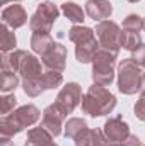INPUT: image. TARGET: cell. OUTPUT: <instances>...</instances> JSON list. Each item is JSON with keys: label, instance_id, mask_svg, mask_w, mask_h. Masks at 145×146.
<instances>
[{"label": "cell", "instance_id": "obj_36", "mask_svg": "<svg viewBox=\"0 0 145 146\" xmlns=\"http://www.w3.org/2000/svg\"><path fill=\"white\" fill-rule=\"evenodd\" d=\"M144 31H145V17H144Z\"/></svg>", "mask_w": 145, "mask_h": 146}, {"label": "cell", "instance_id": "obj_2", "mask_svg": "<svg viewBox=\"0 0 145 146\" xmlns=\"http://www.w3.org/2000/svg\"><path fill=\"white\" fill-rule=\"evenodd\" d=\"M118 100L116 97L103 85H92L87 88L85 95L82 97V112L91 117H103L111 114L116 107Z\"/></svg>", "mask_w": 145, "mask_h": 146}, {"label": "cell", "instance_id": "obj_28", "mask_svg": "<svg viewBox=\"0 0 145 146\" xmlns=\"http://www.w3.org/2000/svg\"><path fill=\"white\" fill-rule=\"evenodd\" d=\"M132 60H133V61H135L142 70H145V42H142V46H140L137 51H133Z\"/></svg>", "mask_w": 145, "mask_h": 146}, {"label": "cell", "instance_id": "obj_1", "mask_svg": "<svg viewBox=\"0 0 145 146\" xmlns=\"http://www.w3.org/2000/svg\"><path fill=\"white\" fill-rule=\"evenodd\" d=\"M41 115H43L41 110L34 104L21 106L14 112H10L9 115H2V119H0V138H10L12 139L15 134L34 126Z\"/></svg>", "mask_w": 145, "mask_h": 146}, {"label": "cell", "instance_id": "obj_30", "mask_svg": "<svg viewBox=\"0 0 145 146\" xmlns=\"http://www.w3.org/2000/svg\"><path fill=\"white\" fill-rule=\"evenodd\" d=\"M121 146H144V145H142V141H140V138H138L137 134H130V136L121 143Z\"/></svg>", "mask_w": 145, "mask_h": 146}, {"label": "cell", "instance_id": "obj_17", "mask_svg": "<svg viewBox=\"0 0 145 146\" xmlns=\"http://www.w3.org/2000/svg\"><path fill=\"white\" fill-rule=\"evenodd\" d=\"M106 136L103 133V129H85L77 139H75V146H103L106 143Z\"/></svg>", "mask_w": 145, "mask_h": 146}, {"label": "cell", "instance_id": "obj_34", "mask_svg": "<svg viewBox=\"0 0 145 146\" xmlns=\"http://www.w3.org/2000/svg\"><path fill=\"white\" fill-rule=\"evenodd\" d=\"M103 146H121V145H119V143H109V141H106Z\"/></svg>", "mask_w": 145, "mask_h": 146}, {"label": "cell", "instance_id": "obj_24", "mask_svg": "<svg viewBox=\"0 0 145 146\" xmlns=\"http://www.w3.org/2000/svg\"><path fill=\"white\" fill-rule=\"evenodd\" d=\"M2 39H0V49L3 54H9L12 51H15V46H17V39H15V34L12 33V29L9 26H2Z\"/></svg>", "mask_w": 145, "mask_h": 146}, {"label": "cell", "instance_id": "obj_23", "mask_svg": "<svg viewBox=\"0 0 145 146\" xmlns=\"http://www.w3.org/2000/svg\"><path fill=\"white\" fill-rule=\"evenodd\" d=\"M119 44H121L123 49L133 53V51H137V49L142 46V36H140V33H133V31H125V29H121Z\"/></svg>", "mask_w": 145, "mask_h": 146}, {"label": "cell", "instance_id": "obj_37", "mask_svg": "<svg viewBox=\"0 0 145 146\" xmlns=\"http://www.w3.org/2000/svg\"><path fill=\"white\" fill-rule=\"evenodd\" d=\"M144 146H145V145H144Z\"/></svg>", "mask_w": 145, "mask_h": 146}, {"label": "cell", "instance_id": "obj_14", "mask_svg": "<svg viewBox=\"0 0 145 146\" xmlns=\"http://www.w3.org/2000/svg\"><path fill=\"white\" fill-rule=\"evenodd\" d=\"M19 85V73L15 72L5 58H2V94H10Z\"/></svg>", "mask_w": 145, "mask_h": 146}, {"label": "cell", "instance_id": "obj_8", "mask_svg": "<svg viewBox=\"0 0 145 146\" xmlns=\"http://www.w3.org/2000/svg\"><path fill=\"white\" fill-rule=\"evenodd\" d=\"M82 97H84L82 95V87L77 82H68L58 92V97H56L55 104L68 115L82 104Z\"/></svg>", "mask_w": 145, "mask_h": 146}, {"label": "cell", "instance_id": "obj_15", "mask_svg": "<svg viewBox=\"0 0 145 146\" xmlns=\"http://www.w3.org/2000/svg\"><path fill=\"white\" fill-rule=\"evenodd\" d=\"M99 48H101V44L97 39H92V41L84 42V44H77L75 46V60L82 65H89V63H92Z\"/></svg>", "mask_w": 145, "mask_h": 146}, {"label": "cell", "instance_id": "obj_26", "mask_svg": "<svg viewBox=\"0 0 145 146\" xmlns=\"http://www.w3.org/2000/svg\"><path fill=\"white\" fill-rule=\"evenodd\" d=\"M123 29L125 31H133V33H140L144 29V17L137 15V14H128L123 19Z\"/></svg>", "mask_w": 145, "mask_h": 146}, {"label": "cell", "instance_id": "obj_19", "mask_svg": "<svg viewBox=\"0 0 145 146\" xmlns=\"http://www.w3.org/2000/svg\"><path fill=\"white\" fill-rule=\"evenodd\" d=\"M60 10H62V14L70 22H73L75 26H80L85 21V10L79 3H75V2H65V3H62V9Z\"/></svg>", "mask_w": 145, "mask_h": 146}, {"label": "cell", "instance_id": "obj_12", "mask_svg": "<svg viewBox=\"0 0 145 146\" xmlns=\"http://www.w3.org/2000/svg\"><path fill=\"white\" fill-rule=\"evenodd\" d=\"M2 24L9 26L12 31L22 27L24 24H28V12L22 5L19 3H12L9 7H5L2 10Z\"/></svg>", "mask_w": 145, "mask_h": 146}, {"label": "cell", "instance_id": "obj_33", "mask_svg": "<svg viewBox=\"0 0 145 146\" xmlns=\"http://www.w3.org/2000/svg\"><path fill=\"white\" fill-rule=\"evenodd\" d=\"M10 2H12V3H19V2H22V0H0L2 5H7V3H10Z\"/></svg>", "mask_w": 145, "mask_h": 146}, {"label": "cell", "instance_id": "obj_16", "mask_svg": "<svg viewBox=\"0 0 145 146\" xmlns=\"http://www.w3.org/2000/svg\"><path fill=\"white\" fill-rule=\"evenodd\" d=\"M53 139L55 138L46 129H43L39 126V127H33L28 131V138H26L24 146H58Z\"/></svg>", "mask_w": 145, "mask_h": 146}, {"label": "cell", "instance_id": "obj_35", "mask_svg": "<svg viewBox=\"0 0 145 146\" xmlns=\"http://www.w3.org/2000/svg\"><path fill=\"white\" fill-rule=\"evenodd\" d=\"M126 2H130V3H137V2H140V0H126Z\"/></svg>", "mask_w": 145, "mask_h": 146}, {"label": "cell", "instance_id": "obj_21", "mask_svg": "<svg viewBox=\"0 0 145 146\" xmlns=\"http://www.w3.org/2000/svg\"><path fill=\"white\" fill-rule=\"evenodd\" d=\"M68 39L72 41L73 44H84V42H89L92 39H96V31L87 27V26H73L72 29L68 31Z\"/></svg>", "mask_w": 145, "mask_h": 146}, {"label": "cell", "instance_id": "obj_29", "mask_svg": "<svg viewBox=\"0 0 145 146\" xmlns=\"http://www.w3.org/2000/svg\"><path fill=\"white\" fill-rule=\"evenodd\" d=\"M135 115H137V119H140L142 122H145V97H140L138 100H137V104H135Z\"/></svg>", "mask_w": 145, "mask_h": 146}, {"label": "cell", "instance_id": "obj_6", "mask_svg": "<svg viewBox=\"0 0 145 146\" xmlns=\"http://www.w3.org/2000/svg\"><path fill=\"white\" fill-rule=\"evenodd\" d=\"M62 10L53 2H41L36 12L29 19V29L33 33H51L53 24L60 17Z\"/></svg>", "mask_w": 145, "mask_h": 146}, {"label": "cell", "instance_id": "obj_32", "mask_svg": "<svg viewBox=\"0 0 145 146\" xmlns=\"http://www.w3.org/2000/svg\"><path fill=\"white\" fill-rule=\"evenodd\" d=\"M140 97H145V73H142V83H140Z\"/></svg>", "mask_w": 145, "mask_h": 146}, {"label": "cell", "instance_id": "obj_5", "mask_svg": "<svg viewBox=\"0 0 145 146\" xmlns=\"http://www.w3.org/2000/svg\"><path fill=\"white\" fill-rule=\"evenodd\" d=\"M142 83V68L132 60H121L118 65V90L125 95H133L140 92Z\"/></svg>", "mask_w": 145, "mask_h": 146}, {"label": "cell", "instance_id": "obj_27", "mask_svg": "<svg viewBox=\"0 0 145 146\" xmlns=\"http://www.w3.org/2000/svg\"><path fill=\"white\" fill-rule=\"evenodd\" d=\"M17 107V99L14 94H3L0 99V114L2 115H9L10 112H14Z\"/></svg>", "mask_w": 145, "mask_h": 146}, {"label": "cell", "instance_id": "obj_11", "mask_svg": "<svg viewBox=\"0 0 145 146\" xmlns=\"http://www.w3.org/2000/svg\"><path fill=\"white\" fill-rule=\"evenodd\" d=\"M41 61L46 70H55V72L63 73L67 66V48L60 42H55L53 48L44 56H41Z\"/></svg>", "mask_w": 145, "mask_h": 146}, {"label": "cell", "instance_id": "obj_25", "mask_svg": "<svg viewBox=\"0 0 145 146\" xmlns=\"http://www.w3.org/2000/svg\"><path fill=\"white\" fill-rule=\"evenodd\" d=\"M43 78H44V85H46L48 90H55V88H58V87L63 85V75H62V72L44 70Z\"/></svg>", "mask_w": 145, "mask_h": 146}, {"label": "cell", "instance_id": "obj_18", "mask_svg": "<svg viewBox=\"0 0 145 146\" xmlns=\"http://www.w3.org/2000/svg\"><path fill=\"white\" fill-rule=\"evenodd\" d=\"M53 44L55 39L51 37V33H33L31 36V48L39 56H44L53 48Z\"/></svg>", "mask_w": 145, "mask_h": 146}, {"label": "cell", "instance_id": "obj_31", "mask_svg": "<svg viewBox=\"0 0 145 146\" xmlns=\"http://www.w3.org/2000/svg\"><path fill=\"white\" fill-rule=\"evenodd\" d=\"M0 146H15L10 138H0Z\"/></svg>", "mask_w": 145, "mask_h": 146}, {"label": "cell", "instance_id": "obj_4", "mask_svg": "<svg viewBox=\"0 0 145 146\" xmlns=\"http://www.w3.org/2000/svg\"><path fill=\"white\" fill-rule=\"evenodd\" d=\"M116 60H118V54L99 48V51L96 53V56L92 60V82L96 85L109 87L114 82Z\"/></svg>", "mask_w": 145, "mask_h": 146}, {"label": "cell", "instance_id": "obj_13", "mask_svg": "<svg viewBox=\"0 0 145 146\" xmlns=\"http://www.w3.org/2000/svg\"><path fill=\"white\" fill-rule=\"evenodd\" d=\"M85 14L92 21H108L113 14V5L109 0H87L85 2Z\"/></svg>", "mask_w": 145, "mask_h": 146}, {"label": "cell", "instance_id": "obj_10", "mask_svg": "<svg viewBox=\"0 0 145 146\" xmlns=\"http://www.w3.org/2000/svg\"><path fill=\"white\" fill-rule=\"evenodd\" d=\"M103 133H104V136H106V139L109 143H119V145L132 134L130 126L123 121L121 115L109 117L103 126Z\"/></svg>", "mask_w": 145, "mask_h": 146}, {"label": "cell", "instance_id": "obj_3", "mask_svg": "<svg viewBox=\"0 0 145 146\" xmlns=\"http://www.w3.org/2000/svg\"><path fill=\"white\" fill-rule=\"evenodd\" d=\"M2 58H5L9 61V65L19 73V76L22 80L34 78L43 73V61H39L34 54H31L24 49H15L9 54H3Z\"/></svg>", "mask_w": 145, "mask_h": 146}, {"label": "cell", "instance_id": "obj_7", "mask_svg": "<svg viewBox=\"0 0 145 146\" xmlns=\"http://www.w3.org/2000/svg\"><path fill=\"white\" fill-rule=\"evenodd\" d=\"M94 31H96V37H97V41H99L103 49H108V51L114 53V54L119 53V49H121V44H119L121 27H119L118 22H114L111 19L101 21V22H97Z\"/></svg>", "mask_w": 145, "mask_h": 146}, {"label": "cell", "instance_id": "obj_9", "mask_svg": "<svg viewBox=\"0 0 145 146\" xmlns=\"http://www.w3.org/2000/svg\"><path fill=\"white\" fill-rule=\"evenodd\" d=\"M65 119H67V114L53 102V104H50L46 109L43 110L41 124H39V126H41L43 129H46L53 138H56V136L62 134V131H63V127H65V122H67Z\"/></svg>", "mask_w": 145, "mask_h": 146}, {"label": "cell", "instance_id": "obj_22", "mask_svg": "<svg viewBox=\"0 0 145 146\" xmlns=\"http://www.w3.org/2000/svg\"><path fill=\"white\" fill-rule=\"evenodd\" d=\"M87 129V122L85 119L82 117H70L67 122H65V127H63V134L65 138H70V139H77L84 131Z\"/></svg>", "mask_w": 145, "mask_h": 146}, {"label": "cell", "instance_id": "obj_20", "mask_svg": "<svg viewBox=\"0 0 145 146\" xmlns=\"http://www.w3.org/2000/svg\"><path fill=\"white\" fill-rule=\"evenodd\" d=\"M43 73H41L39 76H34V78H26V80H22V90H24V94H26L28 97H39L41 94H44V92L48 90L46 85H44Z\"/></svg>", "mask_w": 145, "mask_h": 146}]
</instances>
